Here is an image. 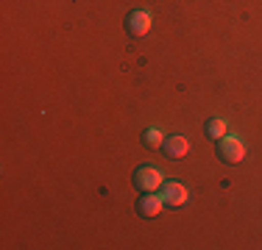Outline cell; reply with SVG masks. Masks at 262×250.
<instances>
[{
  "mask_svg": "<svg viewBox=\"0 0 262 250\" xmlns=\"http://www.w3.org/2000/svg\"><path fill=\"white\" fill-rule=\"evenodd\" d=\"M162 209H165V203H162L159 192H142V197L137 200V211L142 217H157Z\"/></svg>",
  "mask_w": 262,
  "mask_h": 250,
  "instance_id": "5b68a950",
  "label": "cell"
},
{
  "mask_svg": "<svg viewBox=\"0 0 262 250\" xmlns=\"http://www.w3.org/2000/svg\"><path fill=\"white\" fill-rule=\"evenodd\" d=\"M165 184V172L157 164H142L134 170V186L140 192H159Z\"/></svg>",
  "mask_w": 262,
  "mask_h": 250,
  "instance_id": "7a4b0ae2",
  "label": "cell"
},
{
  "mask_svg": "<svg viewBox=\"0 0 262 250\" xmlns=\"http://www.w3.org/2000/svg\"><path fill=\"white\" fill-rule=\"evenodd\" d=\"M159 197L167 209H182V206H187V200H190V192L182 184H176V181H165L159 189Z\"/></svg>",
  "mask_w": 262,
  "mask_h": 250,
  "instance_id": "3957f363",
  "label": "cell"
},
{
  "mask_svg": "<svg viewBox=\"0 0 262 250\" xmlns=\"http://www.w3.org/2000/svg\"><path fill=\"white\" fill-rule=\"evenodd\" d=\"M162 147H165V153H167V159H184L187 153H190V142L184 139V136H179V134H173V136H165V142H162Z\"/></svg>",
  "mask_w": 262,
  "mask_h": 250,
  "instance_id": "8992f818",
  "label": "cell"
},
{
  "mask_svg": "<svg viewBox=\"0 0 262 250\" xmlns=\"http://www.w3.org/2000/svg\"><path fill=\"white\" fill-rule=\"evenodd\" d=\"M151 25H154V17H151V11H145V9H137L126 17V31L131 36H145L148 31H151Z\"/></svg>",
  "mask_w": 262,
  "mask_h": 250,
  "instance_id": "277c9868",
  "label": "cell"
},
{
  "mask_svg": "<svg viewBox=\"0 0 262 250\" xmlns=\"http://www.w3.org/2000/svg\"><path fill=\"white\" fill-rule=\"evenodd\" d=\"M226 134H229V122L223 120V117H212V120L207 122V136L212 142H221Z\"/></svg>",
  "mask_w": 262,
  "mask_h": 250,
  "instance_id": "52a82bcc",
  "label": "cell"
},
{
  "mask_svg": "<svg viewBox=\"0 0 262 250\" xmlns=\"http://www.w3.org/2000/svg\"><path fill=\"white\" fill-rule=\"evenodd\" d=\"M162 142H165V134H162V128H157V125H151V128L142 131V145L145 147H162Z\"/></svg>",
  "mask_w": 262,
  "mask_h": 250,
  "instance_id": "ba28073f",
  "label": "cell"
},
{
  "mask_svg": "<svg viewBox=\"0 0 262 250\" xmlns=\"http://www.w3.org/2000/svg\"><path fill=\"white\" fill-rule=\"evenodd\" d=\"M217 156H221L226 164H240V161H246L248 147L237 134H226L221 142H217Z\"/></svg>",
  "mask_w": 262,
  "mask_h": 250,
  "instance_id": "6da1fadb",
  "label": "cell"
}]
</instances>
